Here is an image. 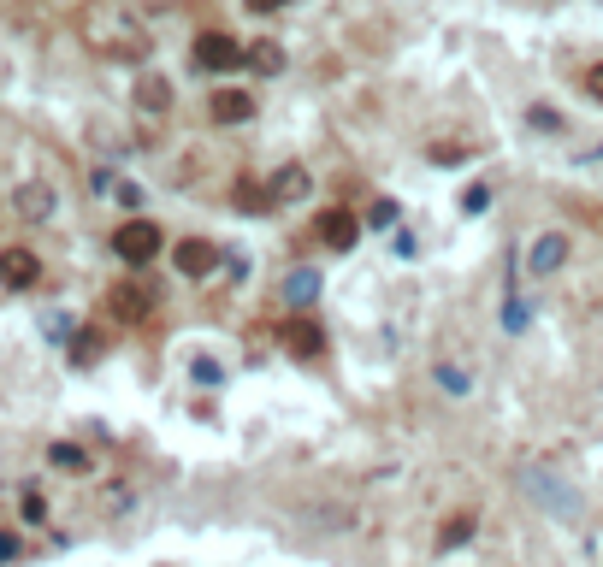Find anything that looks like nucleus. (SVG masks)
<instances>
[{"label": "nucleus", "instance_id": "nucleus-1", "mask_svg": "<svg viewBox=\"0 0 603 567\" xmlns=\"http://www.w3.org/2000/svg\"><path fill=\"white\" fill-rule=\"evenodd\" d=\"M83 36L101 48V54H119V60H148V36H136V24L125 18H83Z\"/></svg>", "mask_w": 603, "mask_h": 567}, {"label": "nucleus", "instance_id": "nucleus-2", "mask_svg": "<svg viewBox=\"0 0 603 567\" xmlns=\"http://www.w3.org/2000/svg\"><path fill=\"white\" fill-rule=\"evenodd\" d=\"M160 249H166V231L154 225V219H125L119 231H113V254L125 260V266H148V260H160Z\"/></svg>", "mask_w": 603, "mask_h": 567}, {"label": "nucleus", "instance_id": "nucleus-3", "mask_svg": "<svg viewBox=\"0 0 603 567\" xmlns=\"http://www.w3.org/2000/svg\"><path fill=\"white\" fill-rule=\"evenodd\" d=\"M190 60L201 71H243V42L225 36V30H201L196 42H190Z\"/></svg>", "mask_w": 603, "mask_h": 567}, {"label": "nucleus", "instance_id": "nucleus-4", "mask_svg": "<svg viewBox=\"0 0 603 567\" xmlns=\"http://www.w3.org/2000/svg\"><path fill=\"white\" fill-rule=\"evenodd\" d=\"M278 343H284L290 361H320V355H326V331H320L308 314L284 319V325H278Z\"/></svg>", "mask_w": 603, "mask_h": 567}, {"label": "nucleus", "instance_id": "nucleus-5", "mask_svg": "<svg viewBox=\"0 0 603 567\" xmlns=\"http://www.w3.org/2000/svg\"><path fill=\"white\" fill-rule=\"evenodd\" d=\"M172 266H178V278H190V284L213 278V272H219V249H213V237H184V243L172 249Z\"/></svg>", "mask_w": 603, "mask_h": 567}, {"label": "nucleus", "instance_id": "nucleus-6", "mask_svg": "<svg viewBox=\"0 0 603 567\" xmlns=\"http://www.w3.org/2000/svg\"><path fill=\"white\" fill-rule=\"evenodd\" d=\"M314 237H320L332 254H349L355 243H361V225H355V213H349V207H326V213L314 219Z\"/></svg>", "mask_w": 603, "mask_h": 567}, {"label": "nucleus", "instance_id": "nucleus-7", "mask_svg": "<svg viewBox=\"0 0 603 567\" xmlns=\"http://www.w3.org/2000/svg\"><path fill=\"white\" fill-rule=\"evenodd\" d=\"M0 284H6V290H30V284H42V260H36V249H24V243L0 249Z\"/></svg>", "mask_w": 603, "mask_h": 567}, {"label": "nucleus", "instance_id": "nucleus-8", "mask_svg": "<svg viewBox=\"0 0 603 567\" xmlns=\"http://www.w3.org/2000/svg\"><path fill=\"white\" fill-rule=\"evenodd\" d=\"M148 308H154V290H148L142 278H125V284H113V290H107V314L125 319V325H136Z\"/></svg>", "mask_w": 603, "mask_h": 567}, {"label": "nucleus", "instance_id": "nucleus-9", "mask_svg": "<svg viewBox=\"0 0 603 567\" xmlns=\"http://www.w3.org/2000/svg\"><path fill=\"white\" fill-rule=\"evenodd\" d=\"M207 119L213 125H249L255 119V95L249 89H213L207 95Z\"/></svg>", "mask_w": 603, "mask_h": 567}, {"label": "nucleus", "instance_id": "nucleus-10", "mask_svg": "<svg viewBox=\"0 0 603 567\" xmlns=\"http://www.w3.org/2000/svg\"><path fill=\"white\" fill-rule=\"evenodd\" d=\"M54 207H60V195L48 184H18L12 189V213L24 219V225H42V219H54Z\"/></svg>", "mask_w": 603, "mask_h": 567}, {"label": "nucleus", "instance_id": "nucleus-11", "mask_svg": "<svg viewBox=\"0 0 603 567\" xmlns=\"http://www.w3.org/2000/svg\"><path fill=\"white\" fill-rule=\"evenodd\" d=\"M136 113H148V119H166V113H172V83H166L160 71L136 77Z\"/></svg>", "mask_w": 603, "mask_h": 567}, {"label": "nucleus", "instance_id": "nucleus-12", "mask_svg": "<svg viewBox=\"0 0 603 567\" xmlns=\"http://www.w3.org/2000/svg\"><path fill=\"white\" fill-rule=\"evenodd\" d=\"M308 184H314V178H308V166H302V160H290V166H278V172L267 178V195H272V201H302Z\"/></svg>", "mask_w": 603, "mask_h": 567}, {"label": "nucleus", "instance_id": "nucleus-13", "mask_svg": "<svg viewBox=\"0 0 603 567\" xmlns=\"http://www.w3.org/2000/svg\"><path fill=\"white\" fill-rule=\"evenodd\" d=\"M243 65H249L255 77H278V71H284V42H272V36L243 42Z\"/></svg>", "mask_w": 603, "mask_h": 567}, {"label": "nucleus", "instance_id": "nucleus-14", "mask_svg": "<svg viewBox=\"0 0 603 567\" xmlns=\"http://www.w3.org/2000/svg\"><path fill=\"white\" fill-rule=\"evenodd\" d=\"M562 260H568V237H562V231H544V237L533 243V272L538 278H550Z\"/></svg>", "mask_w": 603, "mask_h": 567}, {"label": "nucleus", "instance_id": "nucleus-15", "mask_svg": "<svg viewBox=\"0 0 603 567\" xmlns=\"http://www.w3.org/2000/svg\"><path fill=\"white\" fill-rule=\"evenodd\" d=\"M468 538H473V514H450L444 532H438V550H462Z\"/></svg>", "mask_w": 603, "mask_h": 567}, {"label": "nucleus", "instance_id": "nucleus-16", "mask_svg": "<svg viewBox=\"0 0 603 567\" xmlns=\"http://www.w3.org/2000/svg\"><path fill=\"white\" fill-rule=\"evenodd\" d=\"M48 461H54V467H66V473H77V479L89 473V455H83L77 443H48Z\"/></svg>", "mask_w": 603, "mask_h": 567}, {"label": "nucleus", "instance_id": "nucleus-17", "mask_svg": "<svg viewBox=\"0 0 603 567\" xmlns=\"http://www.w3.org/2000/svg\"><path fill=\"white\" fill-rule=\"evenodd\" d=\"M432 378H438V390H450V396H468V390H473V378L462 373V367H450V361H444Z\"/></svg>", "mask_w": 603, "mask_h": 567}, {"label": "nucleus", "instance_id": "nucleus-18", "mask_svg": "<svg viewBox=\"0 0 603 567\" xmlns=\"http://www.w3.org/2000/svg\"><path fill=\"white\" fill-rule=\"evenodd\" d=\"M18 514H24L30 526H48V503H42V491H24V497H18Z\"/></svg>", "mask_w": 603, "mask_h": 567}, {"label": "nucleus", "instance_id": "nucleus-19", "mask_svg": "<svg viewBox=\"0 0 603 567\" xmlns=\"http://www.w3.org/2000/svg\"><path fill=\"white\" fill-rule=\"evenodd\" d=\"M314 296H320V278H314V272H296V278H290V302H302V308H308Z\"/></svg>", "mask_w": 603, "mask_h": 567}, {"label": "nucleus", "instance_id": "nucleus-20", "mask_svg": "<svg viewBox=\"0 0 603 567\" xmlns=\"http://www.w3.org/2000/svg\"><path fill=\"white\" fill-rule=\"evenodd\" d=\"M190 373H196V384H207V390H213V384H225L219 361H207V355H196V361H190Z\"/></svg>", "mask_w": 603, "mask_h": 567}, {"label": "nucleus", "instance_id": "nucleus-21", "mask_svg": "<svg viewBox=\"0 0 603 567\" xmlns=\"http://www.w3.org/2000/svg\"><path fill=\"white\" fill-rule=\"evenodd\" d=\"M71 361H77V367H89V361H101V337H77V349H71Z\"/></svg>", "mask_w": 603, "mask_h": 567}, {"label": "nucleus", "instance_id": "nucleus-22", "mask_svg": "<svg viewBox=\"0 0 603 567\" xmlns=\"http://www.w3.org/2000/svg\"><path fill=\"white\" fill-rule=\"evenodd\" d=\"M462 207H468V213H485V207H491V189H485V184L462 189Z\"/></svg>", "mask_w": 603, "mask_h": 567}, {"label": "nucleus", "instance_id": "nucleus-23", "mask_svg": "<svg viewBox=\"0 0 603 567\" xmlns=\"http://www.w3.org/2000/svg\"><path fill=\"white\" fill-rule=\"evenodd\" d=\"M586 95H592V101L603 107V60L592 65V71H586Z\"/></svg>", "mask_w": 603, "mask_h": 567}, {"label": "nucleus", "instance_id": "nucleus-24", "mask_svg": "<svg viewBox=\"0 0 603 567\" xmlns=\"http://www.w3.org/2000/svg\"><path fill=\"white\" fill-rule=\"evenodd\" d=\"M373 225H397V201H373Z\"/></svg>", "mask_w": 603, "mask_h": 567}, {"label": "nucleus", "instance_id": "nucleus-25", "mask_svg": "<svg viewBox=\"0 0 603 567\" xmlns=\"http://www.w3.org/2000/svg\"><path fill=\"white\" fill-rule=\"evenodd\" d=\"M527 119H533L538 130H562V119H556V113H550V107H533V113H527Z\"/></svg>", "mask_w": 603, "mask_h": 567}, {"label": "nucleus", "instance_id": "nucleus-26", "mask_svg": "<svg viewBox=\"0 0 603 567\" xmlns=\"http://www.w3.org/2000/svg\"><path fill=\"white\" fill-rule=\"evenodd\" d=\"M113 195H119L125 207H142V189H136V184H113Z\"/></svg>", "mask_w": 603, "mask_h": 567}, {"label": "nucleus", "instance_id": "nucleus-27", "mask_svg": "<svg viewBox=\"0 0 603 567\" xmlns=\"http://www.w3.org/2000/svg\"><path fill=\"white\" fill-rule=\"evenodd\" d=\"M284 6H290V0H249V12H261V18H267V12H284Z\"/></svg>", "mask_w": 603, "mask_h": 567}, {"label": "nucleus", "instance_id": "nucleus-28", "mask_svg": "<svg viewBox=\"0 0 603 567\" xmlns=\"http://www.w3.org/2000/svg\"><path fill=\"white\" fill-rule=\"evenodd\" d=\"M12 556H18V538H12V532H0V562H12Z\"/></svg>", "mask_w": 603, "mask_h": 567}]
</instances>
